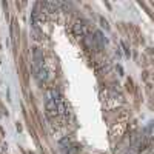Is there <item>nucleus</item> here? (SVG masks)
Masks as SVG:
<instances>
[{"label":"nucleus","mask_w":154,"mask_h":154,"mask_svg":"<svg viewBox=\"0 0 154 154\" xmlns=\"http://www.w3.org/2000/svg\"><path fill=\"white\" fill-rule=\"evenodd\" d=\"M57 114H66V105L63 103V102H59L57 103Z\"/></svg>","instance_id":"nucleus-1"}]
</instances>
